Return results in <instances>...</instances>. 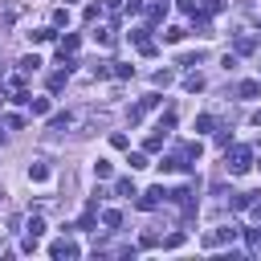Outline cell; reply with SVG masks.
I'll return each instance as SVG.
<instances>
[{
  "mask_svg": "<svg viewBox=\"0 0 261 261\" xmlns=\"http://www.w3.org/2000/svg\"><path fill=\"white\" fill-rule=\"evenodd\" d=\"M224 167H228V175H245V171L253 167V147L228 143V147H224Z\"/></svg>",
  "mask_w": 261,
  "mask_h": 261,
  "instance_id": "cell-1",
  "label": "cell"
},
{
  "mask_svg": "<svg viewBox=\"0 0 261 261\" xmlns=\"http://www.w3.org/2000/svg\"><path fill=\"white\" fill-rule=\"evenodd\" d=\"M49 257H53V261H73V257H82V249H77L69 237H61V241L49 245Z\"/></svg>",
  "mask_w": 261,
  "mask_h": 261,
  "instance_id": "cell-2",
  "label": "cell"
},
{
  "mask_svg": "<svg viewBox=\"0 0 261 261\" xmlns=\"http://www.w3.org/2000/svg\"><path fill=\"white\" fill-rule=\"evenodd\" d=\"M163 200H167V188L159 184V188H151V192H143V196H139V208H143V212H151V208H159Z\"/></svg>",
  "mask_w": 261,
  "mask_h": 261,
  "instance_id": "cell-3",
  "label": "cell"
},
{
  "mask_svg": "<svg viewBox=\"0 0 261 261\" xmlns=\"http://www.w3.org/2000/svg\"><path fill=\"white\" fill-rule=\"evenodd\" d=\"M159 102H163L159 94H147V98H143L139 106H130V114H126V118H130V122H143V114H147V110H155Z\"/></svg>",
  "mask_w": 261,
  "mask_h": 261,
  "instance_id": "cell-4",
  "label": "cell"
},
{
  "mask_svg": "<svg viewBox=\"0 0 261 261\" xmlns=\"http://www.w3.org/2000/svg\"><path fill=\"white\" fill-rule=\"evenodd\" d=\"M224 241H237V228H216V232H208V237H204V245H208V249H216V245H224Z\"/></svg>",
  "mask_w": 261,
  "mask_h": 261,
  "instance_id": "cell-5",
  "label": "cell"
},
{
  "mask_svg": "<svg viewBox=\"0 0 261 261\" xmlns=\"http://www.w3.org/2000/svg\"><path fill=\"white\" fill-rule=\"evenodd\" d=\"M143 12H147V20H151V24H159V20L167 16V0H155V4H147Z\"/></svg>",
  "mask_w": 261,
  "mask_h": 261,
  "instance_id": "cell-6",
  "label": "cell"
},
{
  "mask_svg": "<svg viewBox=\"0 0 261 261\" xmlns=\"http://www.w3.org/2000/svg\"><path fill=\"white\" fill-rule=\"evenodd\" d=\"M73 122H77V114H69V110H65V114H53V118H49V130H69Z\"/></svg>",
  "mask_w": 261,
  "mask_h": 261,
  "instance_id": "cell-7",
  "label": "cell"
},
{
  "mask_svg": "<svg viewBox=\"0 0 261 261\" xmlns=\"http://www.w3.org/2000/svg\"><path fill=\"white\" fill-rule=\"evenodd\" d=\"M253 196H257V192H232V200H228V208H232V212H245V208L253 204Z\"/></svg>",
  "mask_w": 261,
  "mask_h": 261,
  "instance_id": "cell-8",
  "label": "cell"
},
{
  "mask_svg": "<svg viewBox=\"0 0 261 261\" xmlns=\"http://www.w3.org/2000/svg\"><path fill=\"white\" fill-rule=\"evenodd\" d=\"M232 45H237V53H253V49H257V37H249V33H237V41H232Z\"/></svg>",
  "mask_w": 261,
  "mask_h": 261,
  "instance_id": "cell-9",
  "label": "cell"
},
{
  "mask_svg": "<svg viewBox=\"0 0 261 261\" xmlns=\"http://www.w3.org/2000/svg\"><path fill=\"white\" fill-rule=\"evenodd\" d=\"M16 65H20V73L29 77V73H37V69H41V57H37V53H29V57H20Z\"/></svg>",
  "mask_w": 261,
  "mask_h": 261,
  "instance_id": "cell-10",
  "label": "cell"
},
{
  "mask_svg": "<svg viewBox=\"0 0 261 261\" xmlns=\"http://www.w3.org/2000/svg\"><path fill=\"white\" fill-rule=\"evenodd\" d=\"M261 94V82H237V98H257Z\"/></svg>",
  "mask_w": 261,
  "mask_h": 261,
  "instance_id": "cell-11",
  "label": "cell"
},
{
  "mask_svg": "<svg viewBox=\"0 0 261 261\" xmlns=\"http://www.w3.org/2000/svg\"><path fill=\"white\" fill-rule=\"evenodd\" d=\"M29 179H33V184H45V179H49V167H45L41 159H37V163H29Z\"/></svg>",
  "mask_w": 261,
  "mask_h": 261,
  "instance_id": "cell-12",
  "label": "cell"
},
{
  "mask_svg": "<svg viewBox=\"0 0 261 261\" xmlns=\"http://www.w3.org/2000/svg\"><path fill=\"white\" fill-rule=\"evenodd\" d=\"M77 45H82V41H77L73 33H69V37H61V45H57V57H65V53H77Z\"/></svg>",
  "mask_w": 261,
  "mask_h": 261,
  "instance_id": "cell-13",
  "label": "cell"
},
{
  "mask_svg": "<svg viewBox=\"0 0 261 261\" xmlns=\"http://www.w3.org/2000/svg\"><path fill=\"white\" fill-rule=\"evenodd\" d=\"M69 73H73V69H69V65H61V69H57V73H53V77H49V90H53V94H57V90H61V86H65V77H69Z\"/></svg>",
  "mask_w": 261,
  "mask_h": 261,
  "instance_id": "cell-14",
  "label": "cell"
},
{
  "mask_svg": "<svg viewBox=\"0 0 261 261\" xmlns=\"http://www.w3.org/2000/svg\"><path fill=\"white\" fill-rule=\"evenodd\" d=\"M163 135H167V130H155V135H147V139H143V151H159V147H163Z\"/></svg>",
  "mask_w": 261,
  "mask_h": 261,
  "instance_id": "cell-15",
  "label": "cell"
},
{
  "mask_svg": "<svg viewBox=\"0 0 261 261\" xmlns=\"http://www.w3.org/2000/svg\"><path fill=\"white\" fill-rule=\"evenodd\" d=\"M102 224H106V228H118V224H122V212H118V208H106V212H102Z\"/></svg>",
  "mask_w": 261,
  "mask_h": 261,
  "instance_id": "cell-16",
  "label": "cell"
},
{
  "mask_svg": "<svg viewBox=\"0 0 261 261\" xmlns=\"http://www.w3.org/2000/svg\"><path fill=\"white\" fill-rule=\"evenodd\" d=\"M29 41H33V45H45V41H53V29H33Z\"/></svg>",
  "mask_w": 261,
  "mask_h": 261,
  "instance_id": "cell-17",
  "label": "cell"
},
{
  "mask_svg": "<svg viewBox=\"0 0 261 261\" xmlns=\"http://www.w3.org/2000/svg\"><path fill=\"white\" fill-rule=\"evenodd\" d=\"M184 90H192V94L204 90V77H200V73H188V77H184Z\"/></svg>",
  "mask_w": 261,
  "mask_h": 261,
  "instance_id": "cell-18",
  "label": "cell"
},
{
  "mask_svg": "<svg viewBox=\"0 0 261 261\" xmlns=\"http://www.w3.org/2000/svg\"><path fill=\"white\" fill-rule=\"evenodd\" d=\"M29 110L33 114H49V98H29Z\"/></svg>",
  "mask_w": 261,
  "mask_h": 261,
  "instance_id": "cell-19",
  "label": "cell"
},
{
  "mask_svg": "<svg viewBox=\"0 0 261 261\" xmlns=\"http://www.w3.org/2000/svg\"><path fill=\"white\" fill-rule=\"evenodd\" d=\"M94 175H98V179H110V175H114V167H110L106 159H98V163H94Z\"/></svg>",
  "mask_w": 261,
  "mask_h": 261,
  "instance_id": "cell-20",
  "label": "cell"
},
{
  "mask_svg": "<svg viewBox=\"0 0 261 261\" xmlns=\"http://www.w3.org/2000/svg\"><path fill=\"white\" fill-rule=\"evenodd\" d=\"M94 41H98V45H114V33H110V29H94Z\"/></svg>",
  "mask_w": 261,
  "mask_h": 261,
  "instance_id": "cell-21",
  "label": "cell"
},
{
  "mask_svg": "<svg viewBox=\"0 0 261 261\" xmlns=\"http://www.w3.org/2000/svg\"><path fill=\"white\" fill-rule=\"evenodd\" d=\"M171 82H175V69H159L155 73V86H171Z\"/></svg>",
  "mask_w": 261,
  "mask_h": 261,
  "instance_id": "cell-22",
  "label": "cell"
},
{
  "mask_svg": "<svg viewBox=\"0 0 261 261\" xmlns=\"http://www.w3.org/2000/svg\"><path fill=\"white\" fill-rule=\"evenodd\" d=\"M114 192H118V196H139V192H135V184H130V179H118V184H114Z\"/></svg>",
  "mask_w": 261,
  "mask_h": 261,
  "instance_id": "cell-23",
  "label": "cell"
},
{
  "mask_svg": "<svg viewBox=\"0 0 261 261\" xmlns=\"http://www.w3.org/2000/svg\"><path fill=\"white\" fill-rule=\"evenodd\" d=\"M61 24H69V8H57L53 12V29H61Z\"/></svg>",
  "mask_w": 261,
  "mask_h": 261,
  "instance_id": "cell-24",
  "label": "cell"
},
{
  "mask_svg": "<svg viewBox=\"0 0 261 261\" xmlns=\"http://www.w3.org/2000/svg\"><path fill=\"white\" fill-rule=\"evenodd\" d=\"M163 41H171V45H175V41H184V29H179V24H171V29L163 33Z\"/></svg>",
  "mask_w": 261,
  "mask_h": 261,
  "instance_id": "cell-25",
  "label": "cell"
},
{
  "mask_svg": "<svg viewBox=\"0 0 261 261\" xmlns=\"http://www.w3.org/2000/svg\"><path fill=\"white\" fill-rule=\"evenodd\" d=\"M114 77H118V82H126V77H135V65H114Z\"/></svg>",
  "mask_w": 261,
  "mask_h": 261,
  "instance_id": "cell-26",
  "label": "cell"
},
{
  "mask_svg": "<svg viewBox=\"0 0 261 261\" xmlns=\"http://www.w3.org/2000/svg\"><path fill=\"white\" fill-rule=\"evenodd\" d=\"M212 126H216L212 114H200V118H196V130H212Z\"/></svg>",
  "mask_w": 261,
  "mask_h": 261,
  "instance_id": "cell-27",
  "label": "cell"
},
{
  "mask_svg": "<svg viewBox=\"0 0 261 261\" xmlns=\"http://www.w3.org/2000/svg\"><path fill=\"white\" fill-rule=\"evenodd\" d=\"M126 163H130V167H135V171H139V167H147V151H135V155H130V159H126Z\"/></svg>",
  "mask_w": 261,
  "mask_h": 261,
  "instance_id": "cell-28",
  "label": "cell"
},
{
  "mask_svg": "<svg viewBox=\"0 0 261 261\" xmlns=\"http://www.w3.org/2000/svg\"><path fill=\"white\" fill-rule=\"evenodd\" d=\"M90 73H94V77H110V73H114V69H110V65H106V61H98V65H94V69H90Z\"/></svg>",
  "mask_w": 261,
  "mask_h": 261,
  "instance_id": "cell-29",
  "label": "cell"
},
{
  "mask_svg": "<svg viewBox=\"0 0 261 261\" xmlns=\"http://www.w3.org/2000/svg\"><path fill=\"white\" fill-rule=\"evenodd\" d=\"M179 245H184V232H171V237L163 241V249H179Z\"/></svg>",
  "mask_w": 261,
  "mask_h": 261,
  "instance_id": "cell-30",
  "label": "cell"
},
{
  "mask_svg": "<svg viewBox=\"0 0 261 261\" xmlns=\"http://www.w3.org/2000/svg\"><path fill=\"white\" fill-rule=\"evenodd\" d=\"M204 8H208V12H220V8H224V0H208Z\"/></svg>",
  "mask_w": 261,
  "mask_h": 261,
  "instance_id": "cell-31",
  "label": "cell"
},
{
  "mask_svg": "<svg viewBox=\"0 0 261 261\" xmlns=\"http://www.w3.org/2000/svg\"><path fill=\"white\" fill-rule=\"evenodd\" d=\"M253 126H261V110H257V114H253Z\"/></svg>",
  "mask_w": 261,
  "mask_h": 261,
  "instance_id": "cell-32",
  "label": "cell"
},
{
  "mask_svg": "<svg viewBox=\"0 0 261 261\" xmlns=\"http://www.w3.org/2000/svg\"><path fill=\"white\" fill-rule=\"evenodd\" d=\"M106 4H122V0H106Z\"/></svg>",
  "mask_w": 261,
  "mask_h": 261,
  "instance_id": "cell-33",
  "label": "cell"
},
{
  "mask_svg": "<svg viewBox=\"0 0 261 261\" xmlns=\"http://www.w3.org/2000/svg\"><path fill=\"white\" fill-rule=\"evenodd\" d=\"M257 167H261V159H257Z\"/></svg>",
  "mask_w": 261,
  "mask_h": 261,
  "instance_id": "cell-34",
  "label": "cell"
}]
</instances>
